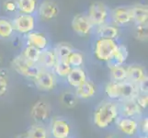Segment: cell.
I'll return each mask as SVG.
<instances>
[{
    "label": "cell",
    "mask_w": 148,
    "mask_h": 138,
    "mask_svg": "<svg viewBox=\"0 0 148 138\" xmlns=\"http://www.w3.org/2000/svg\"><path fill=\"white\" fill-rule=\"evenodd\" d=\"M119 116L117 101L106 100L96 107L93 113V122L100 129H107L112 124H115Z\"/></svg>",
    "instance_id": "cell-1"
},
{
    "label": "cell",
    "mask_w": 148,
    "mask_h": 138,
    "mask_svg": "<svg viewBox=\"0 0 148 138\" xmlns=\"http://www.w3.org/2000/svg\"><path fill=\"white\" fill-rule=\"evenodd\" d=\"M104 90L109 100L114 101L135 99L139 93L137 85L132 83L128 79L120 82L110 81L106 84Z\"/></svg>",
    "instance_id": "cell-2"
},
{
    "label": "cell",
    "mask_w": 148,
    "mask_h": 138,
    "mask_svg": "<svg viewBox=\"0 0 148 138\" xmlns=\"http://www.w3.org/2000/svg\"><path fill=\"white\" fill-rule=\"evenodd\" d=\"M119 43V40L96 38L92 46L94 58L102 63L109 62L113 56Z\"/></svg>",
    "instance_id": "cell-3"
},
{
    "label": "cell",
    "mask_w": 148,
    "mask_h": 138,
    "mask_svg": "<svg viewBox=\"0 0 148 138\" xmlns=\"http://www.w3.org/2000/svg\"><path fill=\"white\" fill-rule=\"evenodd\" d=\"M110 8L102 2H93L88 7L86 15L94 28L110 22Z\"/></svg>",
    "instance_id": "cell-4"
},
{
    "label": "cell",
    "mask_w": 148,
    "mask_h": 138,
    "mask_svg": "<svg viewBox=\"0 0 148 138\" xmlns=\"http://www.w3.org/2000/svg\"><path fill=\"white\" fill-rule=\"evenodd\" d=\"M15 33L19 36H25L28 33L37 30L39 20L36 15L17 13L11 18Z\"/></svg>",
    "instance_id": "cell-5"
},
{
    "label": "cell",
    "mask_w": 148,
    "mask_h": 138,
    "mask_svg": "<svg viewBox=\"0 0 148 138\" xmlns=\"http://www.w3.org/2000/svg\"><path fill=\"white\" fill-rule=\"evenodd\" d=\"M11 66L18 75L32 80L35 78V76L37 75L40 68L38 65L32 64L27 61L20 54L16 55L12 59Z\"/></svg>",
    "instance_id": "cell-6"
},
{
    "label": "cell",
    "mask_w": 148,
    "mask_h": 138,
    "mask_svg": "<svg viewBox=\"0 0 148 138\" xmlns=\"http://www.w3.org/2000/svg\"><path fill=\"white\" fill-rule=\"evenodd\" d=\"M32 81L39 90L51 91L56 88L59 79L56 78L52 70L40 68L39 72L35 76Z\"/></svg>",
    "instance_id": "cell-7"
},
{
    "label": "cell",
    "mask_w": 148,
    "mask_h": 138,
    "mask_svg": "<svg viewBox=\"0 0 148 138\" xmlns=\"http://www.w3.org/2000/svg\"><path fill=\"white\" fill-rule=\"evenodd\" d=\"M60 8L54 0H42L39 3L36 17L39 21L48 22L59 15Z\"/></svg>",
    "instance_id": "cell-8"
},
{
    "label": "cell",
    "mask_w": 148,
    "mask_h": 138,
    "mask_svg": "<svg viewBox=\"0 0 148 138\" xmlns=\"http://www.w3.org/2000/svg\"><path fill=\"white\" fill-rule=\"evenodd\" d=\"M71 28L73 32L77 34L79 37H86L91 34L94 30V26L91 22L86 13H78L75 14L71 21Z\"/></svg>",
    "instance_id": "cell-9"
},
{
    "label": "cell",
    "mask_w": 148,
    "mask_h": 138,
    "mask_svg": "<svg viewBox=\"0 0 148 138\" xmlns=\"http://www.w3.org/2000/svg\"><path fill=\"white\" fill-rule=\"evenodd\" d=\"M71 125L64 117H55L50 122V136L52 138H69Z\"/></svg>",
    "instance_id": "cell-10"
},
{
    "label": "cell",
    "mask_w": 148,
    "mask_h": 138,
    "mask_svg": "<svg viewBox=\"0 0 148 138\" xmlns=\"http://www.w3.org/2000/svg\"><path fill=\"white\" fill-rule=\"evenodd\" d=\"M110 22L117 27H126L132 23L130 6H119L110 10Z\"/></svg>",
    "instance_id": "cell-11"
},
{
    "label": "cell",
    "mask_w": 148,
    "mask_h": 138,
    "mask_svg": "<svg viewBox=\"0 0 148 138\" xmlns=\"http://www.w3.org/2000/svg\"><path fill=\"white\" fill-rule=\"evenodd\" d=\"M119 109V114L121 117H127V118H134L139 120L143 116V111L141 107L137 104L134 99L124 100L117 101Z\"/></svg>",
    "instance_id": "cell-12"
},
{
    "label": "cell",
    "mask_w": 148,
    "mask_h": 138,
    "mask_svg": "<svg viewBox=\"0 0 148 138\" xmlns=\"http://www.w3.org/2000/svg\"><path fill=\"white\" fill-rule=\"evenodd\" d=\"M22 38L24 44L32 45L40 51H43L51 46L50 40L47 35L38 30H35L25 36H22Z\"/></svg>",
    "instance_id": "cell-13"
},
{
    "label": "cell",
    "mask_w": 148,
    "mask_h": 138,
    "mask_svg": "<svg viewBox=\"0 0 148 138\" xmlns=\"http://www.w3.org/2000/svg\"><path fill=\"white\" fill-rule=\"evenodd\" d=\"M115 125L121 133L123 135L134 137L139 134V120L134 118L119 116L115 122Z\"/></svg>",
    "instance_id": "cell-14"
},
{
    "label": "cell",
    "mask_w": 148,
    "mask_h": 138,
    "mask_svg": "<svg viewBox=\"0 0 148 138\" xmlns=\"http://www.w3.org/2000/svg\"><path fill=\"white\" fill-rule=\"evenodd\" d=\"M30 115L36 124H44L47 121H49L51 115L49 104L43 100H38L32 106V111H30Z\"/></svg>",
    "instance_id": "cell-15"
},
{
    "label": "cell",
    "mask_w": 148,
    "mask_h": 138,
    "mask_svg": "<svg viewBox=\"0 0 148 138\" xmlns=\"http://www.w3.org/2000/svg\"><path fill=\"white\" fill-rule=\"evenodd\" d=\"M93 32L96 38H103V39H113L119 40L121 30L113 23L109 22L99 27L94 29Z\"/></svg>",
    "instance_id": "cell-16"
},
{
    "label": "cell",
    "mask_w": 148,
    "mask_h": 138,
    "mask_svg": "<svg viewBox=\"0 0 148 138\" xmlns=\"http://www.w3.org/2000/svg\"><path fill=\"white\" fill-rule=\"evenodd\" d=\"M88 78V76L83 67H74L71 69L64 80L71 88L76 89L82 85Z\"/></svg>",
    "instance_id": "cell-17"
},
{
    "label": "cell",
    "mask_w": 148,
    "mask_h": 138,
    "mask_svg": "<svg viewBox=\"0 0 148 138\" xmlns=\"http://www.w3.org/2000/svg\"><path fill=\"white\" fill-rule=\"evenodd\" d=\"M57 55L55 54V51L53 46H50L47 49L42 51L38 61V65L40 68L52 70L54 65L57 62Z\"/></svg>",
    "instance_id": "cell-18"
},
{
    "label": "cell",
    "mask_w": 148,
    "mask_h": 138,
    "mask_svg": "<svg viewBox=\"0 0 148 138\" xmlns=\"http://www.w3.org/2000/svg\"><path fill=\"white\" fill-rule=\"evenodd\" d=\"M134 25H146L148 21V8L145 4H135L130 6Z\"/></svg>",
    "instance_id": "cell-19"
},
{
    "label": "cell",
    "mask_w": 148,
    "mask_h": 138,
    "mask_svg": "<svg viewBox=\"0 0 148 138\" xmlns=\"http://www.w3.org/2000/svg\"><path fill=\"white\" fill-rule=\"evenodd\" d=\"M126 72H127V79L135 85L139 84L143 79L147 76L144 66H142L141 65L138 64L126 65Z\"/></svg>",
    "instance_id": "cell-20"
},
{
    "label": "cell",
    "mask_w": 148,
    "mask_h": 138,
    "mask_svg": "<svg viewBox=\"0 0 148 138\" xmlns=\"http://www.w3.org/2000/svg\"><path fill=\"white\" fill-rule=\"evenodd\" d=\"M75 89V94L80 100H88L90 98H93L97 93L96 84L92 80H90L88 78L82 85Z\"/></svg>",
    "instance_id": "cell-21"
},
{
    "label": "cell",
    "mask_w": 148,
    "mask_h": 138,
    "mask_svg": "<svg viewBox=\"0 0 148 138\" xmlns=\"http://www.w3.org/2000/svg\"><path fill=\"white\" fill-rule=\"evenodd\" d=\"M128 48L124 43H120L118 47H117L115 53L112 56V58L107 62V66L108 68H110L114 65H124L128 58Z\"/></svg>",
    "instance_id": "cell-22"
},
{
    "label": "cell",
    "mask_w": 148,
    "mask_h": 138,
    "mask_svg": "<svg viewBox=\"0 0 148 138\" xmlns=\"http://www.w3.org/2000/svg\"><path fill=\"white\" fill-rule=\"evenodd\" d=\"M15 35L11 18L0 17V40L10 41Z\"/></svg>",
    "instance_id": "cell-23"
},
{
    "label": "cell",
    "mask_w": 148,
    "mask_h": 138,
    "mask_svg": "<svg viewBox=\"0 0 148 138\" xmlns=\"http://www.w3.org/2000/svg\"><path fill=\"white\" fill-rule=\"evenodd\" d=\"M18 13L29 14V15H36L39 0H16Z\"/></svg>",
    "instance_id": "cell-24"
},
{
    "label": "cell",
    "mask_w": 148,
    "mask_h": 138,
    "mask_svg": "<svg viewBox=\"0 0 148 138\" xmlns=\"http://www.w3.org/2000/svg\"><path fill=\"white\" fill-rule=\"evenodd\" d=\"M40 53H42V51H40L39 49L33 47V46L24 44L21 48L20 54H21L27 61H29V62L35 64V65H38V61L40 58Z\"/></svg>",
    "instance_id": "cell-25"
},
{
    "label": "cell",
    "mask_w": 148,
    "mask_h": 138,
    "mask_svg": "<svg viewBox=\"0 0 148 138\" xmlns=\"http://www.w3.org/2000/svg\"><path fill=\"white\" fill-rule=\"evenodd\" d=\"M27 135L29 138H50L49 130L44 124H35L32 125L27 131Z\"/></svg>",
    "instance_id": "cell-26"
},
{
    "label": "cell",
    "mask_w": 148,
    "mask_h": 138,
    "mask_svg": "<svg viewBox=\"0 0 148 138\" xmlns=\"http://www.w3.org/2000/svg\"><path fill=\"white\" fill-rule=\"evenodd\" d=\"M71 69H72V67H71L70 65L67 63V61L58 59L56 64L54 65L53 68L52 69V71L58 79H65V78L67 76V75L71 71Z\"/></svg>",
    "instance_id": "cell-27"
},
{
    "label": "cell",
    "mask_w": 148,
    "mask_h": 138,
    "mask_svg": "<svg viewBox=\"0 0 148 138\" xmlns=\"http://www.w3.org/2000/svg\"><path fill=\"white\" fill-rule=\"evenodd\" d=\"M110 69V81L120 82L127 79V72H126V65H114Z\"/></svg>",
    "instance_id": "cell-28"
},
{
    "label": "cell",
    "mask_w": 148,
    "mask_h": 138,
    "mask_svg": "<svg viewBox=\"0 0 148 138\" xmlns=\"http://www.w3.org/2000/svg\"><path fill=\"white\" fill-rule=\"evenodd\" d=\"M66 61H67V63L70 65V66L72 68L83 67V65L85 62V57H84V54L81 53L80 51L74 49L68 55Z\"/></svg>",
    "instance_id": "cell-29"
},
{
    "label": "cell",
    "mask_w": 148,
    "mask_h": 138,
    "mask_svg": "<svg viewBox=\"0 0 148 138\" xmlns=\"http://www.w3.org/2000/svg\"><path fill=\"white\" fill-rule=\"evenodd\" d=\"M53 49L55 51V54L57 55L58 59L66 60L70 53L75 49L72 45L68 43H59L55 46H53Z\"/></svg>",
    "instance_id": "cell-30"
},
{
    "label": "cell",
    "mask_w": 148,
    "mask_h": 138,
    "mask_svg": "<svg viewBox=\"0 0 148 138\" xmlns=\"http://www.w3.org/2000/svg\"><path fill=\"white\" fill-rule=\"evenodd\" d=\"M61 102L67 108H74V107L77 104L78 98L76 97L75 93L71 91H64V93L61 95L60 98Z\"/></svg>",
    "instance_id": "cell-31"
},
{
    "label": "cell",
    "mask_w": 148,
    "mask_h": 138,
    "mask_svg": "<svg viewBox=\"0 0 148 138\" xmlns=\"http://www.w3.org/2000/svg\"><path fill=\"white\" fill-rule=\"evenodd\" d=\"M148 27L146 25H135L134 29V37L139 42H147L148 36Z\"/></svg>",
    "instance_id": "cell-32"
},
{
    "label": "cell",
    "mask_w": 148,
    "mask_h": 138,
    "mask_svg": "<svg viewBox=\"0 0 148 138\" xmlns=\"http://www.w3.org/2000/svg\"><path fill=\"white\" fill-rule=\"evenodd\" d=\"M3 8L4 11L9 14V15H14L18 13V7L16 0H6L3 3Z\"/></svg>",
    "instance_id": "cell-33"
},
{
    "label": "cell",
    "mask_w": 148,
    "mask_h": 138,
    "mask_svg": "<svg viewBox=\"0 0 148 138\" xmlns=\"http://www.w3.org/2000/svg\"><path fill=\"white\" fill-rule=\"evenodd\" d=\"M134 100L137 102V104L141 107V109L143 111L147 109V105H148V96H147V94L138 93V95L135 97Z\"/></svg>",
    "instance_id": "cell-34"
},
{
    "label": "cell",
    "mask_w": 148,
    "mask_h": 138,
    "mask_svg": "<svg viewBox=\"0 0 148 138\" xmlns=\"http://www.w3.org/2000/svg\"><path fill=\"white\" fill-rule=\"evenodd\" d=\"M8 90V78L0 76V97H3Z\"/></svg>",
    "instance_id": "cell-35"
},
{
    "label": "cell",
    "mask_w": 148,
    "mask_h": 138,
    "mask_svg": "<svg viewBox=\"0 0 148 138\" xmlns=\"http://www.w3.org/2000/svg\"><path fill=\"white\" fill-rule=\"evenodd\" d=\"M139 129L142 133V135H147L148 132V119L146 117H144V119H142L139 122Z\"/></svg>",
    "instance_id": "cell-36"
},
{
    "label": "cell",
    "mask_w": 148,
    "mask_h": 138,
    "mask_svg": "<svg viewBox=\"0 0 148 138\" xmlns=\"http://www.w3.org/2000/svg\"><path fill=\"white\" fill-rule=\"evenodd\" d=\"M148 78L147 76L145 78L143 79L139 84H137V88H138V90H139V93H145V94H147V88H148Z\"/></svg>",
    "instance_id": "cell-37"
},
{
    "label": "cell",
    "mask_w": 148,
    "mask_h": 138,
    "mask_svg": "<svg viewBox=\"0 0 148 138\" xmlns=\"http://www.w3.org/2000/svg\"><path fill=\"white\" fill-rule=\"evenodd\" d=\"M15 138H29V137H28V135H27L26 133H25V134H21V135H17Z\"/></svg>",
    "instance_id": "cell-38"
},
{
    "label": "cell",
    "mask_w": 148,
    "mask_h": 138,
    "mask_svg": "<svg viewBox=\"0 0 148 138\" xmlns=\"http://www.w3.org/2000/svg\"><path fill=\"white\" fill-rule=\"evenodd\" d=\"M107 138H120V137H118V136L115 135H109Z\"/></svg>",
    "instance_id": "cell-39"
},
{
    "label": "cell",
    "mask_w": 148,
    "mask_h": 138,
    "mask_svg": "<svg viewBox=\"0 0 148 138\" xmlns=\"http://www.w3.org/2000/svg\"><path fill=\"white\" fill-rule=\"evenodd\" d=\"M138 138H147V135H141Z\"/></svg>",
    "instance_id": "cell-40"
},
{
    "label": "cell",
    "mask_w": 148,
    "mask_h": 138,
    "mask_svg": "<svg viewBox=\"0 0 148 138\" xmlns=\"http://www.w3.org/2000/svg\"><path fill=\"white\" fill-rule=\"evenodd\" d=\"M1 63H2V56L0 55V65H1Z\"/></svg>",
    "instance_id": "cell-41"
},
{
    "label": "cell",
    "mask_w": 148,
    "mask_h": 138,
    "mask_svg": "<svg viewBox=\"0 0 148 138\" xmlns=\"http://www.w3.org/2000/svg\"><path fill=\"white\" fill-rule=\"evenodd\" d=\"M69 138H70V137H69Z\"/></svg>",
    "instance_id": "cell-42"
}]
</instances>
